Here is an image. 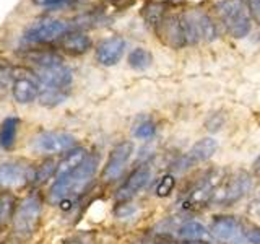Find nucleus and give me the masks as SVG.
Masks as SVG:
<instances>
[{
	"mask_svg": "<svg viewBox=\"0 0 260 244\" xmlns=\"http://www.w3.org/2000/svg\"><path fill=\"white\" fill-rule=\"evenodd\" d=\"M77 138L69 132H43L36 137L35 148L44 153H67L75 148Z\"/></svg>",
	"mask_w": 260,
	"mask_h": 244,
	"instance_id": "nucleus-10",
	"label": "nucleus"
},
{
	"mask_svg": "<svg viewBox=\"0 0 260 244\" xmlns=\"http://www.w3.org/2000/svg\"><path fill=\"white\" fill-rule=\"evenodd\" d=\"M36 7H43V8H49V10H57L63 5H67L72 0H31Z\"/></svg>",
	"mask_w": 260,
	"mask_h": 244,
	"instance_id": "nucleus-28",
	"label": "nucleus"
},
{
	"mask_svg": "<svg viewBox=\"0 0 260 244\" xmlns=\"http://www.w3.org/2000/svg\"><path fill=\"white\" fill-rule=\"evenodd\" d=\"M241 231V223L239 220L233 215H216L211 220L210 225V233L211 238H215L221 242L233 241Z\"/></svg>",
	"mask_w": 260,
	"mask_h": 244,
	"instance_id": "nucleus-16",
	"label": "nucleus"
},
{
	"mask_svg": "<svg viewBox=\"0 0 260 244\" xmlns=\"http://www.w3.org/2000/svg\"><path fill=\"white\" fill-rule=\"evenodd\" d=\"M156 135V124L151 119L140 120L134 129V137L138 140H150Z\"/></svg>",
	"mask_w": 260,
	"mask_h": 244,
	"instance_id": "nucleus-25",
	"label": "nucleus"
},
{
	"mask_svg": "<svg viewBox=\"0 0 260 244\" xmlns=\"http://www.w3.org/2000/svg\"><path fill=\"white\" fill-rule=\"evenodd\" d=\"M78 29L75 24L63 20H55V18H43L35 23H31L29 26L24 29L23 39L29 44H49L54 41L60 39L67 33Z\"/></svg>",
	"mask_w": 260,
	"mask_h": 244,
	"instance_id": "nucleus-3",
	"label": "nucleus"
},
{
	"mask_svg": "<svg viewBox=\"0 0 260 244\" xmlns=\"http://www.w3.org/2000/svg\"><path fill=\"white\" fill-rule=\"evenodd\" d=\"M98 169V157L96 155H88V158L81 165L72 171L70 174L55 179L51 187V197L52 202H62L65 199L77 195L86 189V186L91 182V179L96 174Z\"/></svg>",
	"mask_w": 260,
	"mask_h": 244,
	"instance_id": "nucleus-1",
	"label": "nucleus"
},
{
	"mask_svg": "<svg viewBox=\"0 0 260 244\" xmlns=\"http://www.w3.org/2000/svg\"><path fill=\"white\" fill-rule=\"evenodd\" d=\"M187 15H189V18L193 24L195 31H197L200 41L202 39H205V41L216 39L218 29H216V24L213 23V20L210 18V15H207L205 12H200V10L189 12Z\"/></svg>",
	"mask_w": 260,
	"mask_h": 244,
	"instance_id": "nucleus-18",
	"label": "nucleus"
},
{
	"mask_svg": "<svg viewBox=\"0 0 260 244\" xmlns=\"http://www.w3.org/2000/svg\"><path fill=\"white\" fill-rule=\"evenodd\" d=\"M247 8L250 18L260 24V0H247Z\"/></svg>",
	"mask_w": 260,
	"mask_h": 244,
	"instance_id": "nucleus-29",
	"label": "nucleus"
},
{
	"mask_svg": "<svg viewBox=\"0 0 260 244\" xmlns=\"http://www.w3.org/2000/svg\"><path fill=\"white\" fill-rule=\"evenodd\" d=\"M134 153V143L132 142H120L117 143L109 153V158L106 161L104 169L101 173V177L104 182H112L120 176V173L124 171L125 165L128 163L130 157Z\"/></svg>",
	"mask_w": 260,
	"mask_h": 244,
	"instance_id": "nucleus-9",
	"label": "nucleus"
},
{
	"mask_svg": "<svg viewBox=\"0 0 260 244\" xmlns=\"http://www.w3.org/2000/svg\"><path fill=\"white\" fill-rule=\"evenodd\" d=\"M36 77L39 81V86H49V88L69 92L73 80V73L67 64L59 62V64L47 65V67L36 69Z\"/></svg>",
	"mask_w": 260,
	"mask_h": 244,
	"instance_id": "nucleus-7",
	"label": "nucleus"
},
{
	"mask_svg": "<svg viewBox=\"0 0 260 244\" xmlns=\"http://www.w3.org/2000/svg\"><path fill=\"white\" fill-rule=\"evenodd\" d=\"M135 211V207L134 205H128V203H125V202H122V203H119L117 205V208H116V217H119V218H125V217H128V215H132Z\"/></svg>",
	"mask_w": 260,
	"mask_h": 244,
	"instance_id": "nucleus-31",
	"label": "nucleus"
},
{
	"mask_svg": "<svg viewBox=\"0 0 260 244\" xmlns=\"http://www.w3.org/2000/svg\"><path fill=\"white\" fill-rule=\"evenodd\" d=\"M88 151L86 148H83V146H75V148L69 150L67 153H65L63 160L57 165V169H55V179L59 177H63L70 174L72 171H75L81 163H83L86 158H88Z\"/></svg>",
	"mask_w": 260,
	"mask_h": 244,
	"instance_id": "nucleus-19",
	"label": "nucleus"
},
{
	"mask_svg": "<svg viewBox=\"0 0 260 244\" xmlns=\"http://www.w3.org/2000/svg\"><path fill=\"white\" fill-rule=\"evenodd\" d=\"M181 244H208L205 241H182Z\"/></svg>",
	"mask_w": 260,
	"mask_h": 244,
	"instance_id": "nucleus-34",
	"label": "nucleus"
},
{
	"mask_svg": "<svg viewBox=\"0 0 260 244\" xmlns=\"http://www.w3.org/2000/svg\"><path fill=\"white\" fill-rule=\"evenodd\" d=\"M254 169H255V173L260 176V157L255 160V163H254Z\"/></svg>",
	"mask_w": 260,
	"mask_h": 244,
	"instance_id": "nucleus-33",
	"label": "nucleus"
},
{
	"mask_svg": "<svg viewBox=\"0 0 260 244\" xmlns=\"http://www.w3.org/2000/svg\"><path fill=\"white\" fill-rule=\"evenodd\" d=\"M13 80V70L7 67H0V89H5Z\"/></svg>",
	"mask_w": 260,
	"mask_h": 244,
	"instance_id": "nucleus-30",
	"label": "nucleus"
},
{
	"mask_svg": "<svg viewBox=\"0 0 260 244\" xmlns=\"http://www.w3.org/2000/svg\"><path fill=\"white\" fill-rule=\"evenodd\" d=\"M174 187H176V177L173 174H165L158 181L156 187H154V194L158 197H168L174 191Z\"/></svg>",
	"mask_w": 260,
	"mask_h": 244,
	"instance_id": "nucleus-26",
	"label": "nucleus"
},
{
	"mask_svg": "<svg viewBox=\"0 0 260 244\" xmlns=\"http://www.w3.org/2000/svg\"><path fill=\"white\" fill-rule=\"evenodd\" d=\"M246 239L249 244H260V228H250L246 231Z\"/></svg>",
	"mask_w": 260,
	"mask_h": 244,
	"instance_id": "nucleus-32",
	"label": "nucleus"
},
{
	"mask_svg": "<svg viewBox=\"0 0 260 244\" xmlns=\"http://www.w3.org/2000/svg\"><path fill=\"white\" fill-rule=\"evenodd\" d=\"M125 46L127 43L122 36L116 35L111 38H104L98 43L94 49V57L104 67H112V65L120 62L122 55L125 52Z\"/></svg>",
	"mask_w": 260,
	"mask_h": 244,
	"instance_id": "nucleus-11",
	"label": "nucleus"
},
{
	"mask_svg": "<svg viewBox=\"0 0 260 244\" xmlns=\"http://www.w3.org/2000/svg\"><path fill=\"white\" fill-rule=\"evenodd\" d=\"M55 169H57V165L52 160L44 161L43 165L39 166V169L36 171L35 184H44L47 179H51L52 176H55Z\"/></svg>",
	"mask_w": 260,
	"mask_h": 244,
	"instance_id": "nucleus-27",
	"label": "nucleus"
},
{
	"mask_svg": "<svg viewBox=\"0 0 260 244\" xmlns=\"http://www.w3.org/2000/svg\"><path fill=\"white\" fill-rule=\"evenodd\" d=\"M36 171L29 165H23L18 161L0 163V187L4 189H18V187L35 182Z\"/></svg>",
	"mask_w": 260,
	"mask_h": 244,
	"instance_id": "nucleus-6",
	"label": "nucleus"
},
{
	"mask_svg": "<svg viewBox=\"0 0 260 244\" xmlns=\"http://www.w3.org/2000/svg\"><path fill=\"white\" fill-rule=\"evenodd\" d=\"M13 205H15V197L12 194H8V192L0 194V228L12 218Z\"/></svg>",
	"mask_w": 260,
	"mask_h": 244,
	"instance_id": "nucleus-24",
	"label": "nucleus"
},
{
	"mask_svg": "<svg viewBox=\"0 0 260 244\" xmlns=\"http://www.w3.org/2000/svg\"><path fill=\"white\" fill-rule=\"evenodd\" d=\"M177 236L182 241H205L210 242L211 233L208 228H205L199 222H187L184 225L179 226Z\"/></svg>",
	"mask_w": 260,
	"mask_h": 244,
	"instance_id": "nucleus-20",
	"label": "nucleus"
},
{
	"mask_svg": "<svg viewBox=\"0 0 260 244\" xmlns=\"http://www.w3.org/2000/svg\"><path fill=\"white\" fill-rule=\"evenodd\" d=\"M60 46L63 51H67L69 54L80 55V54L88 52L89 49H91L93 41L86 33L80 31V29H73L60 38Z\"/></svg>",
	"mask_w": 260,
	"mask_h": 244,
	"instance_id": "nucleus-17",
	"label": "nucleus"
},
{
	"mask_svg": "<svg viewBox=\"0 0 260 244\" xmlns=\"http://www.w3.org/2000/svg\"><path fill=\"white\" fill-rule=\"evenodd\" d=\"M216 13L231 38L242 39L250 33L252 18L244 0H221L216 4Z\"/></svg>",
	"mask_w": 260,
	"mask_h": 244,
	"instance_id": "nucleus-2",
	"label": "nucleus"
},
{
	"mask_svg": "<svg viewBox=\"0 0 260 244\" xmlns=\"http://www.w3.org/2000/svg\"><path fill=\"white\" fill-rule=\"evenodd\" d=\"M39 95V81L38 77H32L29 73H16L13 70V83H12V96L16 103L29 104L38 100Z\"/></svg>",
	"mask_w": 260,
	"mask_h": 244,
	"instance_id": "nucleus-12",
	"label": "nucleus"
},
{
	"mask_svg": "<svg viewBox=\"0 0 260 244\" xmlns=\"http://www.w3.org/2000/svg\"><path fill=\"white\" fill-rule=\"evenodd\" d=\"M250 189H252L250 176L247 173H244V171H241V173L233 176L226 184L218 187L211 202L221 203V205H231L234 202H239Z\"/></svg>",
	"mask_w": 260,
	"mask_h": 244,
	"instance_id": "nucleus-5",
	"label": "nucleus"
},
{
	"mask_svg": "<svg viewBox=\"0 0 260 244\" xmlns=\"http://www.w3.org/2000/svg\"><path fill=\"white\" fill-rule=\"evenodd\" d=\"M151 177V169L148 166H138L137 169H134L132 173L128 174V177L125 179V182L119 187V191L116 192V200L117 202H128L134 195L142 191L146 186V182L150 181Z\"/></svg>",
	"mask_w": 260,
	"mask_h": 244,
	"instance_id": "nucleus-14",
	"label": "nucleus"
},
{
	"mask_svg": "<svg viewBox=\"0 0 260 244\" xmlns=\"http://www.w3.org/2000/svg\"><path fill=\"white\" fill-rule=\"evenodd\" d=\"M216 150H218V142L215 138H211V137L202 138V140H199L197 143H193V146L189 150V153H187L185 157L179 160V163H181V169H184V168L187 169L192 165H195V163H203V161L210 160L216 153Z\"/></svg>",
	"mask_w": 260,
	"mask_h": 244,
	"instance_id": "nucleus-15",
	"label": "nucleus"
},
{
	"mask_svg": "<svg viewBox=\"0 0 260 244\" xmlns=\"http://www.w3.org/2000/svg\"><path fill=\"white\" fill-rule=\"evenodd\" d=\"M18 117L10 116L5 117L0 126V146L4 150H12L16 142V132H18Z\"/></svg>",
	"mask_w": 260,
	"mask_h": 244,
	"instance_id": "nucleus-21",
	"label": "nucleus"
},
{
	"mask_svg": "<svg viewBox=\"0 0 260 244\" xmlns=\"http://www.w3.org/2000/svg\"><path fill=\"white\" fill-rule=\"evenodd\" d=\"M219 186H221V177L216 176L215 173H210L187 194L182 207L187 210H195V208L207 205L208 202L213 200V195Z\"/></svg>",
	"mask_w": 260,
	"mask_h": 244,
	"instance_id": "nucleus-8",
	"label": "nucleus"
},
{
	"mask_svg": "<svg viewBox=\"0 0 260 244\" xmlns=\"http://www.w3.org/2000/svg\"><path fill=\"white\" fill-rule=\"evenodd\" d=\"M41 210H43V203H41V199L38 195L32 194L24 199L13 217V228L16 234L26 238L35 231L41 217Z\"/></svg>",
	"mask_w": 260,
	"mask_h": 244,
	"instance_id": "nucleus-4",
	"label": "nucleus"
},
{
	"mask_svg": "<svg viewBox=\"0 0 260 244\" xmlns=\"http://www.w3.org/2000/svg\"><path fill=\"white\" fill-rule=\"evenodd\" d=\"M158 38H161L168 46L174 49H181L187 46V41L184 36L182 21L181 16L177 15H166V18L161 21V24L156 28Z\"/></svg>",
	"mask_w": 260,
	"mask_h": 244,
	"instance_id": "nucleus-13",
	"label": "nucleus"
},
{
	"mask_svg": "<svg viewBox=\"0 0 260 244\" xmlns=\"http://www.w3.org/2000/svg\"><path fill=\"white\" fill-rule=\"evenodd\" d=\"M142 15H143V20L150 24V26H154L158 28L161 21L166 18V5L162 2H158V0H150V2H146L143 10H142Z\"/></svg>",
	"mask_w": 260,
	"mask_h": 244,
	"instance_id": "nucleus-22",
	"label": "nucleus"
},
{
	"mask_svg": "<svg viewBox=\"0 0 260 244\" xmlns=\"http://www.w3.org/2000/svg\"><path fill=\"white\" fill-rule=\"evenodd\" d=\"M153 64V54L145 47H135L128 54V65L134 70H146Z\"/></svg>",
	"mask_w": 260,
	"mask_h": 244,
	"instance_id": "nucleus-23",
	"label": "nucleus"
}]
</instances>
